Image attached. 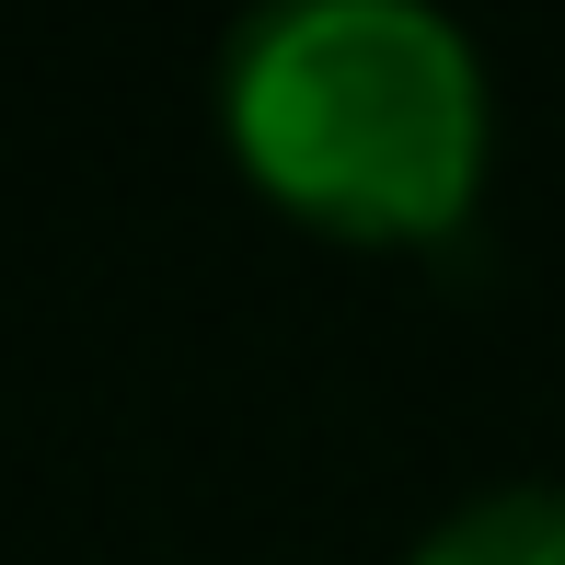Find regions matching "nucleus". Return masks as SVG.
Wrapping results in <instances>:
<instances>
[{
	"label": "nucleus",
	"mask_w": 565,
	"mask_h": 565,
	"mask_svg": "<svg viewBox=\"0 0 565 565\" xmlns=\"http://www.w3.org/2000/svg\"><path fill=\"white\" fill-rule=\"evenodd\" d=\"M484 58L439 0H266L220 35V139L335 243H439L484 185Z\"/></svg>",
	"instance_id": "f257e3e1"
},
{
	"label": "nucleus",
	"mask_w": 565,
	"mask_h": 565,
	"mask_svg": "<svg viewBox=\"0 0 565 565\" xmlns=\"http://www.w3.org/2000/svg\"><path fill=\"white\" fill-rule=\"evenodd\" d=\"M404 565H565V484H484L439 531H416Z\"/></svg>",
	"instance_id": "f03ea898"
}]
</instances>
